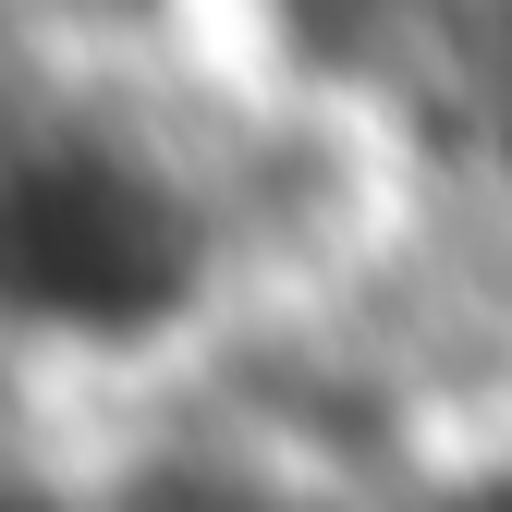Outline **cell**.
Listing matches in <instances>:
<instances>
[{
  "label": "cell",
  "instance_id": "cell-1",
  "mask_svg": "<svg viewBox=\"0 0 512 512\" xmlns=\"http://www.w3.org/2000/svg\"><path fill=\"white\" fill-rule=\"evenodd\" d=\"M183 269H196V244L135 171L37 159L0 183V305L74 317V330H135L183 293Z\"/></svg>",
  "mask_w": 512,
  "mask_h": 512
}]
</instances>
